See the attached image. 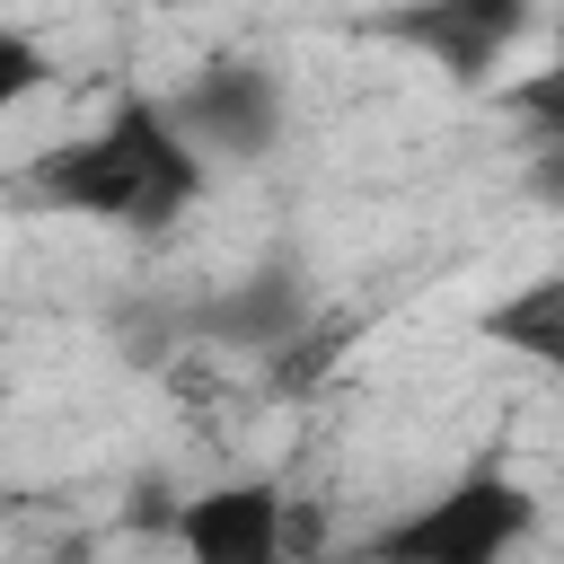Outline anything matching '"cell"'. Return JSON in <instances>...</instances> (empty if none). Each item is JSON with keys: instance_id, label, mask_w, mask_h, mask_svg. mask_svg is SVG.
Masks as SVG:
<instances>
[{"instance_id": "1", "label": "cell", "mask_w": 564, "mask_h": 564, "mask_svg": "<svg viewBox=\"0 0 564 564\" xmlns=\"http://www.w3.org/2000/svg\"><path fill=\"white\" fill-rule=\"evenodd\" d=\"M212 185V159L176 132L167 97H141L123 88L106 106L97 132L79 141H53L26 159V194L70 212V220H97V229H123V238H167Z\"/></svg>"}, {"instance_id": "2", "label": "cell", "mask_w": 564, "mask_h": 564, "mask_svg": "<svg viewBox=\"0 0 564 564\" xmlns=\"http://www.w3.org/2000/svg\"><path fill=\"white\" fill-rule=\"evenodd\" d=\"M538 538V494L511 467H467L432 502L397 511L352 546V564H511Z\"/></svg>"}, {"instance_id": "3", "label": "cell", "mask_w": 564, "mask_h": 564, "mask_svg": "<svg viewBox=\"0 0 564 564\" xmlns=\"http://www.w3.org/2000/svg\"><path fill=\"white\" fill-rule=\"evenodd\" d=\"M529 9H538V0H388V9L370 18V35L423 53V62H432L441 79H458V88H485V79L502 70V53L520 44Z\"/></svg>"}, {"instance_id": "4", "label": "cell", "mask_w": 564, "mask_h": 564, "mask_svg": "<svg viewBox=\"0 0 564 564\" xmlns=\"http://www.w3.org/2000/svg\"><path fill=\"white\" fill-rule=\"evenodd\" d=\"M176 132L203 150V159H264L273 132H282V79L264 62H203L176 97H167Z\"/></svg>"}, {"instance_id": "5", "label": "cell", "mask_w": 564, "mask_h": 564, "mask_svg": "<svg viewBox=\"0 0 564 564\" xmlns=\"http://www.w3.org/2000/svg\"><path fill=\"white\" fill-rule=\"evenodd\" d=\"M176 326H185L194 344H220V352H256V361H264V352H282L291 335H308L317 308H308V282H300L291 264H264V273H238V282L185 300Z\"/></svg>"}, {"instance_id": "6", "label": "cell", "mask_w": 564, "mask_h": 564, "mask_svg": "<svg viewBox=\"0 0 564 564\" xmlns=\"http://www.w3.org/2000/svg\"><path fill=\"white\" fill-rule=\"evenodd\" d=\"M282 520H291V494H282V485L229 476V485L185 494V511H176V555H185V564H264V555H282Z\"/></svg>"}, {"instance_id": "7", "label": "cell", "mask_w": 564, "mask_h": 564, "mask_svg": "<svg viewBox=\"0 0 564 564\" xmlns=\"http://www.w3.org/2000/svg\"><path fill=\"white\" fill-rule=\"evenodd\" d=\"M476 335L502 344V352H520V361H538V370H564V264H546L520 291H502L476 317Z\"/></svg>"}, {"instance_id": "8", "label": "cell", "mask_w": 564, "mask_h": 564, "mask_svg": "<svg viewBox=\"0 0 564 564\" xmlns=\"http://www.w3.org/2000/svg\"><path fill=\"white\" fill-rule=\"evenodd\" d=\"M502 115H511L529 141H564V18H555V53L502 88Z\"/></svg>"}, {"instance_id": "9", "label": "cell", "mask_w": 564, "mask_h": 564, "mask_svg": "<svg viewBox=\"0 0 564 564\" xmlns=\"http://www.w3.org/2000/svg\"><path fill=\"white\" fill-rule=\"evenodd\" d=\"M335 344H344L335 326H308V335H291L282 352H264V388H273V397H300V388H317V379L335 370Z\"/></svg>"}, {"instance_id": "10", "label": "cell", "mask_w": 564, "mask_h": 564, "mask_svg": "<svg viewBox=\"0 0 564 564\" xmlns=\"http://www.w3.org/2000/svg\"><path fill=\"white\" fill-rule=\"evenodd\" d=\"M44 79H53V53H44L26 26H0V123H9Z\"/></svg>"}, {"instance_id": "11", "label": "cell", "mask_w": 564, "mask_h": 564, "mask_svg": "<svg viewBox=\"0 0 564 564\" xmlns=\"http://www.w3.org/2000/svg\"><path fill=\"white\" fill-rule=\"evenodd\" d=\"M176 511H185V494H176L167 476H141V485L123 494V529H132V538H176Z\"/></svg>"}, {"instance_id": "12", "label": "cell", "mask_w": 564, "mask_h": 564, "mask_svg": "<svg viewBox=\"0 0 564 564\" xmlns=\"http://www.w3.org/2000/svg\"><path fill=\"white\" fill-rule=\"evenodd\" d=\"M520 194L538 212H564V141H529V167H520Z\"/></svg>"}, {"instance_id": "13", "label": "cell", "mask_w": 564, "mask_h": 564, "mask_svg": "<svg viewBox=\"0 0 564 564\" xmlns=\"http://www.w3.org/2000/svg\"><path fill=\"white\" fill-rule=\"evenodd\" d=\"M35 564H97L88 546H62V555H35Z\"/></svg>"}, {"instance_id": "14", "label": "cell", "mask_w": 564, "mask_h": 564, "mask_svg": "<svg viewBox=\"0 0 564 564\" xmlns=\"http://www.w3.org/2000/svg\"><path fill=\"white\" fill-rule=\"evenodd\" d=\"M150 9H212V0H150Z\"/></svg>"}, {"instance_id": "15", "label": "cell", "mask_w": 564, "mask_h": 564, "mask_svg": "<svg viewBox=\"0 0 564 564\" xmlns=\"http://www.w3.org/2000/svg\"><path fill=\"white\" fill-rule=\"evenodd\" d=\"M264 564H291V555H264Z\"/></svg>"}]
</instances>
